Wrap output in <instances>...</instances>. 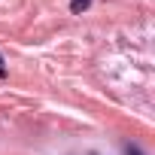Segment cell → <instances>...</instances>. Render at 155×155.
Returning a JSON list of instances; mask_svg holds the SVG:
<instances>
[{"mask_svg":"<svg viewBox=\"0 0 155 155\" xmlns=\"http://www.w3.org/2000/svg\"><path fill=\"white\" fill-rule=\"evenodd\" d=\"M88 6H91V0H70V9L73 12H85Z\"/></svg>","mask_w":155,"mask_h":155,"instance_id":"6da1fadb","label":"cell"},{"mask_svg":"<svg viewBox=\"0 0 155 155\" xmlns=\"http://www.w3.org/2000/svg\"><path fill=\"white\" fill-rule=\"evenodd\" d=\"M125 155H146V152H143L140 146H134V143H128V146H125Z\"/></svg>","mask_w":155,"mask_h":155,"instance_id":"7a4b0ae2","label":"cell"},{"mask_svg":"<svg viewBox=\"0 0 155 155\" xmlns=\"http://www.w3.org/2000/svg\"><path fill=\"white\" fill-rule=\"evenodd\" d=\"M6 76V64H3V55H0V79Z\"/></svg>","mask_w":155,"mask_h":155,"instance_id":"3957f363","label":"cell"}]
</instances>
